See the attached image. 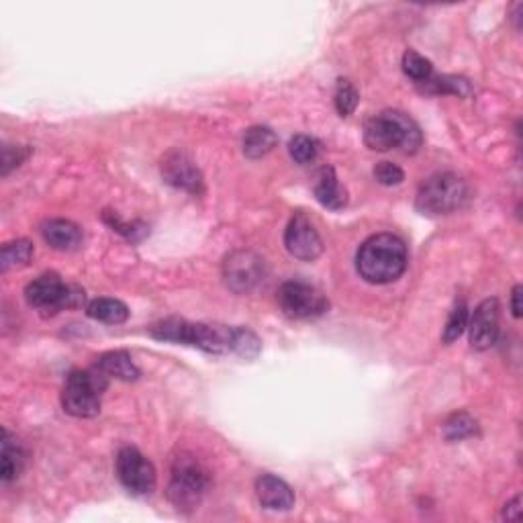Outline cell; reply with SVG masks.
Instances as JSON below:
<instances>
[{"instance_id":"cell-3","label":"cell","mask_w":523,"mask_h":523,"mask_svg":"<svg viewBox=\"0 0 523 523\" xmlns=\"http://www.w3.org/2000/svg\"><path fill=\"white\" fill-rule=\"evenodd\" d=\"M156 340L187 343L209 354H227L231 352V340H234V327L207 326V323H190L184 319H164L150 329Z\"/></svg>"},{"instance_id":"cell-18","label":"cell","mask_w":523,"mask_h":523,"mask_svg":"<svg viewBox=\"0 0 523 523\" xmlns=\"http://www.w3.org/2000/svg\"><path fill=\"white\" fill-rule=\"evenodd\" d=\"M3 465H0V476H3L4 482L15 481L25 466V452L21 443L12 435L9 429L3 432Z\"/></svg>"},{"instance_id":"cell-26","label":"cell","mask_w":523,"mask_h":523,"mask_svg":"<svg viewBox=\"0 0 523 523\" xmlns=\"http://www.w3.org/2000/svg\"><path fill=\"white\" fill-rule=\"evenodd\" d=\"M466 326H468V307L465 301H460L454 304L452 313L448 317L446 327H443V334H442V342L443 343L456 342L462 334H465Z\"/></svg>"},{"instance_id":"cell-16","label":"cell","mask_w":523,"mask_h":523,"mask_svg":"<svg viewBox=\"0 0 523 523\" xmlns=\"http://www.w3.org/2000/svg\"><path fill=\"white\" fill-rule=\"evenodd\" d=\"M43 240L56 250H76L82 243V231L76 223L65 219H51L42 229Z\"/></svg>"},{"instance_id":"cell-17","label":"cell","mask_w":523,"mask_h":523,"mask_svg":"<svg viewBox=\"0 0 523 523\" xmlns=\"http://www.w3.org/2000/svg\"><path fill=\"white\" fill-rule=\"evenodd\" d=\"M96 370L107 376V379H119V381H137L139 379V368L131 360L127 352H107L96 360Z\"/></svg>"},{"instance_id":"cell-4","label":"cell","mask_w":523,"mask_h":523,"mask_svg":"<svg viewBox=\"0 0 523 523\" xmlns=\"http://www.w3.org/2000/svg\"><path fill=\"white\" fill-rule=\"evenodd\" d=\"M209 473L193 456H181L172 466L168 499L178 511H195L209 488Z\"/></svg>"},{"instance_id":"cell-8","label":"cell","mask_w":523,"mask_h":523,"mask_svg":"<svg viewBox=\"0 0 523 523\" xmlns=\"http://www.w3.org/2000/svg\"><path fill=\"white\" fill-rule=\"evenodd\" d=\"M25 299L33 309L43 311V313H58L65 307L81 304L84 295L81 290L68 287L58 274H43L27 284Z\"/></svg>"},{"instance_id":"cell-9","label":"cell","mask_w":523,"mask_h":523,"mask_svg":"<svg viewBox=\"0 0 523 523\" xmlns=\"http://www.w3.org/2000/svg\"><path fill=\"white\" fill-rule=\"evenodd\" d=\"M117 476L134 495H150L156 488V468L137 448L125 446L117 454Z\"/></svg>"},{"instance_id":"cell-27","label":"cell","mask_w":523,"mask_h":523,"mask_svg":"<svg viewBox=\"0 0 523 523\" xmlns=\"http://www.w3.org/2000/svg\"><path fill=\"white\" fill-rule=\"evenodd\" d=\"M358 101H360V95L358 90L354 88L352 82L348 81H337V88H335V109L340 112L342 117H348L352 115L358 107Z\"/></svg>"},{"instance_id":"cell-10","label":"cell","mask_w":523,"mask_h":523,"mask_svg":"<svg viewBox=\"0 0 523 523\" xmlns=\"http://www.w3.org/2000/svg\"><path fill=\"white\" fill-rule=\"evenodd\" d=\"M264 260L250 250H237L223 262L225 284L237 295L250 293L264 281Z\"/></svg>"},{"instance_id":"cell-22","label":"cell","mask_w":523,"mask_h":523,"mask_svg":"<svg viewBox=\"0 0 523 523\" xmlns=\"http://www.w3.org/2000/svg\"><path fill=\"white\" fill-rule=\"evenodd\" d=\"M33 258V243L27 240H17V242H9L3 246V251H0V260H3V270L11 268H19L29 264Z\"/></svg>"},{"instance_id":"cell-15","label":"cell","mask_w":523,"mask_h":523,"mask_svg":"<svg viewBox=\"0 0 523 523\" xmlns=\"http://www.w3.org/2000/svg\"><path fill=\"white\" fill-rule=\"evenodd\" d=\"M313 193L315 198L319 201L323 207H327L331 211H340L348 204V193L340 187V181H337L335 170L326 168L319 170V174L315 178L313 184Z\"/></svg>"},{"instance_id":"cell-30","label":"cell","mask_w":523,"mask_h":523,"mask_svg":"<svg viewBox=\"0 0 523 523\" xmlns=\"http://www.w3.org/2000/svg\"><path fill=\"white\" fill-rule=\"evenodd\" d=\"M29 156V150L25 148H12V145H4L3 150V176H6L11 172V168H15V165L21 164L25 158Z\"/></svg>"},{"instance_id":"cell-21","label":"cell","mask_w":523,"mask_h":523,"mask_svg":"<svg viewBox=\"0 0 523 523\" xmlns=\"http://www.w3.org/2000/svg\"><path fill=\"white\" fill-rule=\"evenodd\" d=\"M421 90L429 92V95H458L468 96L473 88L466 78L460 76H432L427 82L419 84Z\"/></svg>"},{"instance_id":"cell-24","label":"cell","mask_w":523,"mask_h":523,"mask_svg":"<svg viewBox=\"0 0 523 523\" xmlns=\"http://www.w3.org/2000/svg\"><path fill=\"white\" fill-rule=\"evenodd\" d=\"M403 72H405V74L417 84H423L434 76V65L427 58H423L421 54H417V51L409 50L405 51V56H403Z\"/></svg>"},{"instance_id":"cell-7","label":"cell","mask_w":523,"mask_h":523,"mask_svg":"<svg viewBox=\"0 0 523 523\" xmlns=\"http://www.w3.org/2000/svg\"><path fill=\"white\" fill-rule=\"evenodd\" d=\"M278 304L290 319H313L327 313L329 301L319 288L303 281H288L278 288Z\"/></svg>"},{"instance_id":"cell-2","label":"cell","mask_w":523,"mask_h":523,"mask_svg":"<svg viewBox=\"0 0 523 523\" xmlns=\"http://www.w3.org/2000/svg\"><path fill=\"white\" fill-rule=\"evenodd\" d=\"M364 143L374 151L399 148L405 154H415L423 143V134L407 112L385 111L364 125Z\"/></svg>"},{"instance_id":"cell-6","label":"cell","mask_w":523,"mask_h":523,"mask_svg":"<svg viewBox=\"0 0 523 523\" xmlns=\"http://www.w3.org/2000/svg\"><path fill=\"white\" fill-rule=\"evenodd\" d=\"M107 388V376L101 370H74L64 385V411L74 417H95L101 413V393Z\"/></svg>"},{"instance_id":"cell-12","label":"cell","mask_w":523,"mask_h":523,"mask_svg":"<svg viewBox=\"0 0 523 523\" xmlns=\"http://www.w3.org/2000/svg\"><path fill=\"white\" fill-rule=\"evenodd\" d=\"M162 176L170 187L198 195L203 190V176L195 162L181 150H172L162 160Z\"/></svg>"},{"instance_id":"cell-1","label":"cell","mask_w":523,"mask_h":523,"mask_svg":"<svg viewBox=\"0 0 523 523\" xmlns=\"http://www.w3.org/2000/svg\"><path fill=\"white\" fill-rule=\"evenodd\" d=\"M356 268L366 282H395L407 268L405 243L393 234L368 237L360 246L358 256H356Z\"/></svg>"},{"instance_id":"cell-29","label":"cell","mask_w":523,"mask_h":523,"mask_svg":"<svg viewBox=\"0 0 523 523\" xmlns=\"http://www.w3.org/2000/svg\"><path fill=\"white\" fill-rule=\"evenodd\" d=\"M374 178L376 182H381L382 187H396V184H401L405 181V174H403V170L399 165L390 164V162H381L376 164L374 168Z\"/></svg>"},{"instance_id":"cell-5","label":"cell","mask_w":523,"mask_h":523,"mask_svg":"<svg viewBox=\"0 0 523 523\" xmlns=\"http://www.w3.org/2000/svg\"><path fill=\"white\" fill-rule=\"evenodd\" d=\"M468 196V184L452 172H443L421 184L415 204L421 213L448 215L465 207Z\"/></svg>"},{"instance_id":"cell-11","label":"cell","mask_w":523,"mask_h":523,"mask_svg":"<svg viewBox=\"0 0 523 523\" xmlns=\"http://www.w3.org/2000/svg\"><path fill=\"white\" fill-rule=\"evenodd\" d=\"M284 246L296 260L313 262L321 256L323 240L307 215L295 213L284 231Z\"/></svg>"},{"instance_id":"cell-31","label":"cell","mask_w":523,"mask_h":523,"mask_svg":"<svg viewBox=\"0 0 523 523\" xmlns=\"http://www.w3.org/2000/svg\"><path fill=\"white\" fill-rule=\"evenodd\" d=\"M521 513V495L515 496L511 503H507L505 509H503V519L507 521H518Z\"/></svg>"},{"instance_id":"cell-13","label":"cell","mask_w":523,"mask_h":523,"mask_svg":"<svg viewBox=\"0 0 523 523\" xmlns=\"http://www.w3.org/2000/svg\"><path fill=\"white\" fill-rule=\"evenodd\" d=\"M499 301L487 299L474 309L470 317V346L474 350H488L499 337Z\"/></svg>"},{"instance_id":"cell-23","label":"cell","mask_w":523,"mask_h":523,"mask_svg":"<svg viewBox=\"0 0 523 523\" xmlns=\"http://www.w3.org/2000/svg\"><path fill=\"white\" fill-rule=\"evenodd\" d=\"M262 343L258 335L248 327H234V340H231V352L246 360H254L260 354Z\"/></svg>"},{"instance_id":"cell-25","label":"cell","mask_w":523,"mask_h":523,"mask_svg":"<svg viewBox=\"0 0 523 523\" xmlns=\"http://www.w3.org/2000/svg\"><path fill=\"white\" fill-rule=\"evenodd\" d=\"M476 429H479L476 419H473L468 413H454L443 423V435H446L448 442L470 438V435L476 434Z\"/></svg>"},{"instance_id":"cell-14","label":"cell","mask_w":523,"mask_h":523,"mask_svg":"<svg viewBox=\"0 0 523 523\" xmlns=\"http://www.w3.org/2000/svg\"><path fill=\"white\" fill-rule=\"evenodd\" d=\"M256 495L260 505L273 511H288L295 505L293 488L274 474H262L256 481Z\"/></svg>"},{"instance_id":"cell-20","label":"cell","mask_w":523,"mask_h":523,"mask_svg":"<svg viewBox=\"0 0 523 523\" xmlns=\"http://www.w3.org/2000/svg\"><path fill=\"white\" fill-rule=\"evenodd\" d=\"M86 313H88V317H92V319L117 326V323L127 321L129 309L127 304L119 299H95L88 304Z\"/></svg>"},{"instance_id":"cell-32","label":"cell","mask_w":523,"mask_h":523,"mask_svg":"<svg viewBox=\"0 0 523 523\" xmlns=\"http://www.w3.org/2000/svg\"><path fill=\"white\" fill-rule=\"evenodd\" d=\"M511 311H513V315L519 319L521 317V287L519 284L513 288V293H511Z\"/></svg>"},{"instance_id":"cell-19","label":"cell","mask_w":523,"mask_h":523,"mask_svg":"<svg viewBox=\"0 0 523 523\" xmlns=\"http://www.w3.org/2000/svg\"><path fill=\"white\" fill-rule=\"evenodd\" d=\"M278 137L270 127H262V125H256V127H250L243 135V154H246L250 160H258V158L270 154L276 148Z\"/></svg>"},{"instance_id":"cell-28","label":"cell","mask_w":523,"mask_h":523,"mask_svg":"<svg viewBox=\"0 0 523 523\" xmlns=\"http://www.w3.org/2000/svg\"><path fill=\"white\" fill-rule=\"evenodd\" d=\"M288 151L293 156L295 162L299 164H311L317 158V151H319V145L313 137L309 135H295L288 143Z\"/></svg>"}]
</instances>
